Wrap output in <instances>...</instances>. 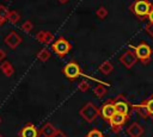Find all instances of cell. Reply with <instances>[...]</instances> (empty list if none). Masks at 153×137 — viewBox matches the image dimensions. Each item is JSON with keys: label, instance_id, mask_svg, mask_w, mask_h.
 Listing matches in <instances>:
<instances>
[{"label": "cell", "instance_id": "1", "mask_svg": "<svg viewBox=\"0 0 153 137\" xmlns=\"http://www.w3.org/2000/svg\"><path fill=\"white\" fill-rule=\"evenodd\" d=\"M129 10L141 20H143L145 18H148V13L152 10L151 6L148 5V2L146 0H135L130 6Z\"/></svg>", "mask_w": 153, "mask_h": 137}, {"label": "cell", "instance_id": "2", "mask_svg": "<svg viewBox=\"0 0 153 137\" xmlns=\"http://www.w3.org/2000/svg\"><path fill=\"white\" fill-rule=\"evenodd\" d=\"M79 114L87 123H93L96 120V118L99 116V108L93 102H87L80 108Z\"/></svg>", "mask_w": 153, "mask_h": 137}, {"label": "cell", "instance_id": "3", "mask_svg": "<svg viewBox=\"0 0 153 137\" xmlns=\"http://www.w3.org/2000/svg\"><path fill=\"white\" fill-rule=\"evenodd\" d=\"M134 52L137 60H140L142 62V64H148L151 62V55H152V49L151 46L146 43V42H141L139 43V45H136L134 48Z\"/></svg>", "mask_w": 153, "mask_h": 137}, {"label": "cell", "instance_id": "4", "mask_svg": "<svg viewBox=\"0 0 153 137\" xmlns=\"http://www.w3.org/2000/svg\"><path fill=\"white\" fill-rule=\"evenodd\" d=\"M112 102H114V106H115L117 113H121V114H123L126 117H129L130 116V108L131 107L129 106L128 100H127V98L124 95L120 94V95L115 96L112 99Z\"/></svg>", "mask_w": 153, "mask_h": 137}, {"label": "cell", "instance_id": "5", "mask_svg": "<svg viewBox=\"0 0 153 137\" xmlns=\"http://www.w3.org/2000/svg\"><path fill=\"white\" fill-rule=\"evenodd\" d=\"M51 50L59 56V57H63L66 54H68V51L71 50V44L69 42L63 38V37H60L57 38L53 44H51Z\"/></svg>", "mask_w": 153, "mask_h": 137}, {"label": "cell", "instance_id": "6", "mask_svg": "<svg viewBox=\"0 0 153 137\" xmlns=\"http://www.w3.org/2000/svg\"><path fill=\"white\" fill-rule=\"evenodd\" d=\"M62 73L65 74L66 77H68L71 80H74L81 74V69H80V67H79V64L76 62L71 61L62 68Z\"/></svg>", "mask_w": 153, "mask_h": 137}, {"label": "cell", "instance_id": "7", "mask_svg": "<svg viewBox=\"0 0 153 137\" xmlns=\"http://www.w3.org/2000/svg\"><path fill=\"white\" fill-rule=\"evenodd\" d=\"M127 118H128V117H126V116H123V114L116 112V113L114 114V117L109 120L111 131H112L114 133H118V132L122 130V127H123V125H124Z\"/></svg>", "mask_w": 153, "mask_h": 137}, {"label": "cell", "instance_id": "8", "mask_svg": "<svg viewBox=\"0 0 153 137\" xmlns=\"http://www.w3.org/2000/svg\"><path fill=\"white\" fill-rule=\"evenodd\" d=\"M115 113H116V108H115V106H114L112 100H108L106 102H104L103 106H102L100 110H99V114L102 116V118H104V119L108 120V122L114 117Z\"/></svg>", "mask_w": 153, "mask_h": 137}, {"label": "cell", "instance_id": "9", "mask_svg": "<svg viewBox=\"0 0 153 137\" xmlns=\"http://www.w3.org/2000/svg\"><path fill=\"white\" fill-rule=\"evenodd\" d=\"M136 61H137V58H136V56H135V52H133V51H130V50L124 51V52L121 55V57H120V62H121L126 68H128V69L133 68L134 64L136 63Z\"/></svg>", "mask_w": 153, "mask_h": 137}, {"label": "cell", "instance_id": "10", "mask_svg": "<svg viewBox=\"0 0 153 137\" xmlns=\"http://www.w3.org/2000/svg\"><path fill=\"white\" fill-rule=\"evenodd\" d=\"M18 135L19 137H38L39 130H37V127L32 123H27L19 130Z\"/></svg>", "mask_w": 153, "mask_h": 137}, {"label": "cell", "instance_id": "11", "mask_svg": "<svg viewBox=\"0 0 153 137\" xmlns=\"http://www.w3.org/2000/svg\"><path fill=\"white\" fill-rule=\"evenodd\" d=\"M4 41H5V43L7 44V46L11 48V49H16V48L22 43V38H20V36H19L16 31L8 32Z\"/></svg>", "mask_w": 153, "mask_h": 137}, {"label": "cell", "instance_id": "12", "mask_svg": "<svg viewBox=\"0 0 153 137\" xmlns=\"http://www.w3.org/2000/svg\"><path fill=\"white\" fill-rule=\"evenodd\" d=\"M127 135L129 137H141L143 135V127L139 123L134 122L127 127Z\"/></svg>", "mask_w": 153, "mask_h": 137}, {"label": "cell", "instance_id": "13", "mask_svg": "<svg viewBox=\"0 0 153 137\" xmlns=\"http://www.w3.org/2000/svg\"><path fill=\"white\" fill-rule=\"evenodd\" d=\"M36 39L42 44H51L54 43V35L49 31H39L36 35Z\"/></svg>", "mask_w": 153, "mask_h": 137}, {"label": "cell", "instance_id": "14", "mask_svg": "<svg viewBox=\"0 0 153 137\" xmlns=\"http://www.w3.org/2000/svg\"><path fill=\"white\" fill-rule=\"evenodd\" d=\"M56 131H57V129H56L51 123H45V124L41 127L39 133H41L42 136H44V137H54L55 133H56Z\"/></svg>", "mask_w": 153, "mask_h": 137}, {"label": "cell", "instance_id": "15", "mask_svg": "<svg viewBox=\"0 0 153 137\" xmlns=\"http://www.w3.org/2000/svg\"><path fill=\"white\" fill-rule=\"evenodd\" d=\"M0 70H1V73H2L5 76L10 77V76H12L13 73H14V67L12 66L11 62L5 61V62H2V63L0 64Z\"/></svg>", "mask_w": 153, "mask_h": 137}, {"label": "cell", "instance_id": "16", "mask_svg": "<svg viewBox=\"0 0 153 137\" xmlns=\"http://www.w3.org/2000/svg\"><path fill=\"white\" fill-rule=\"evenodd\" d=\"M131 108H133L139 116H141L142 118H147V117H149V116H148V112H147V108H146V105H145L143 101L140 102L139 105H133Z\"/></svg>", "mask_w": 153, "mask_h": 137}, {"label": "cell", "instance_id": "17", "mask_svg": "<svg viewBox=\"0 0 153 137\" xmlns=\"http://www.w3.org/2000/svg\"><path fill=\"white\" fill-rule=\"evenodd\" d=\"M114 70V66L110 61H104L100 66H99V71L104 75H109L111 71Z\"/></svg>", "mask_w": 153, "mask_h": 137}, {"label": "cell", "instance_id": "18", "mask_svg": "<svg viewBox=\"0 0 153 137\" xmlns=\"http://www.w3.org/2000/svg\"><path fill=\"white\" fill-rule=\"evenodd\" d=\"M50 51L48 50V49H41L39 51H38V54H37V58L41 61V62H45V61H48L49 58H50Z\"/></svg>", "mask_w": 153, "mask_h": 137}, {"label": "cell", "instance_id": "19", "mask_svg": "<svg viewBox=\"0 0 153 137\" xmlns=\"http://www.w3.org/2000/svg\"><path fill=\"white\" fill-rule=\"evenodd\" d=\"M145 105H146V108H147V112H148V116L153 119V94H151V96L146 100H143Z\"/></svg>", "mask_w": 153, "mask_h": 137}, {"label": "cell", "instance_id": "20", "mask_svg": "<svg viewBox=\"0 0 153 137\" xmlns=\"http://www.w3.org/2000/svg\"><path fill=\"white\" fill-rule=\"evenodd\" d=\"M93 92H94V94H96L97 98H103V96L106 94V88H105V86H103V85H97V86L93 88Z\"/></svg>", "mask_w": 153, "mask_h": 137}, {"label": "cell", "instance_id": "21", "mask_svg": "<svg viewBox=\"0 0 153 137\" xmlns=\"http://www.w3.org/2000/svg\"><path fill=\"white\" fill-rule=\"evenodd\" d=\"M19 19H20V15H19V13L17 11H10V14H8V18H7V20L10 23L16 24V23H18Z\"/></svg>", "mask_w": 153, "mask_h": 137}, {"label": "cell", "instance_id": "22", "mask_svg": "<svg viewBox=\"0 0 153 137\" xmlns=\"http://www.w3.org/2000/svg\"><path fill=\"white\" fill-rule=\"evenodd\" d=\"M8 14H10V10L6 6L0 5V19H2L5 21L8 18Z\"/></svg>", "mask_w": 153, "mask_h": 137}, {"label": "cell", "instance_id": "23", "mask_svg": "<svg viewBox=\"0 0 153 137\" xmlns=\"http://www.w3.org/2000/svg\"><path fill=\"white\" fill-rule=\"evenodd\" d=\"M96 15H97L99 19H104V18L108 15V10H106L104 6H100V7L96 11Z\"/></svg>", "mask_w": 153, "mask_h": 137}, {"label": "cell", "instance_id": "24", "mask_svg": "<svg viewBox=\"0 0 153 137\" xmlns=\"http://www.w3.org/2000/svg\"><path fill=\"white\" fill-rule=\"evenodd\" d=\"M86 137H104V135H103V132H102L100 130H98V129H92V130H90V131L87 132Z\"/></svg>", "mask_w": 153, "mask_h": 137}, {"label": "cell", "instance_id": "25", "mask_svg": "<svg viewBox=\"0 0 153 137\" xmlns=\"http://www.w3.org/2000/svg\"><path fill=\"white\" fill-rule=\"evenodd\" d=\"M32 29H33V24H32L30 20L24 21V24L22 25V30H23L24 32H30Z\"/></svg>", "mask_w": 153, "mask_h": 137}, {"label": "cell", "instance_id": "26", "mask_svg": "<svg viewBox=\"0 0 153 137\" xmlns=\"http://www.w3.org/2000/svg\"><path fill=\"white\" fill-rule=\"evenodd\" d=\"M78 88H79V91H81V92H87V91L90 89V85H88L86 81H81V82H79Z\"/></svg>", "mask_w": 153, "mask_h": 137}, {"label": "cell", "instance_id": "27", "mask_svg": "<svg viewBox=\"0 0 153 137\" xmlns=\"http://www.w3.org/2000/svg\"><path fill=\"white\" fill-rule=\"evenodd\" d=\"M145 31L148 33V36L153 37V23H148V24L145 26Z\"/></svg>", "mask_w": 153, "mask_h": 137}, {"label": "cell", "instance_id": "28", "mask_svg": "<svg viewBox=\"0 0 153 137\" xmlns=\"http://www.w3.org/2000/svg\"><path fill=\"white\" fill-rule=\"evenodd\" d=\"M54 137H67V135L65 133V132H62L61 130H57L56 131V133H55V136Z\"/></svg>", "mask_w": 153, "mask_h": 137}, {"label": "cell", "instance_id": "29", "mask_svg": "<svg viewBox=\"0 0 153 137\" xmlns=\"http://www.w3.org/2000/svg\"><path fill=\"white\" fill-rule=\"evenodd\" d=\"M5 57H6V51L4 49H0V61L5 60Z\"/></svg>", "mask_w": 153, "mask_h": 137}, {"label": "cell", "instance_id": "30", "mask_svg": "<svg viewBox=\"0 0 153 137\" xmlns=\"http://www.w3.org/2000/svg\"><path fill=\"white\" fill-rule=\"evenodd\" d=\"M148 20H149V23H153V8L148 13Z\"/></svg>", "mask_w": 153, "mask_h": 137}, {"label": "cell", "instance_id": "31", "mask_svg": "<svg viewBox=\"0 0 153 137\" xmlns=\"http://www.w3.org/2000/svg\"><path fill=\"white\" fill-rule=\"evenodd\" d=\"M148 2V5L151 6V8H153V0H146Z\"/></svg>", "mask_w": 153, "mask_h": 137}, {"label": "cell", "instance_id": "32", "mask_svg": "<svg viewBox=\"0 0 153 137\" xmlns=\"http://www.w3.org/2000/svg\"><path fill=\"white\" fill-rule=\"evenodd\" d=\"M2 23H4V20H2V19H0V26L2 25Z\"/></svg>", "mask_w": 153, "mask_h": 137}, {"label": "cell", "instance_id": "33", "mask_svg": "<svg viewBox=\"0 0 153 137\" xmlns=\"http://www.w3.org/2000/svg\"><path fill=\"white\" fill-rule=\"evenodd\" d=\"M0 137H4V136H2V135H1V133H0Z\"/></svg>", "mask_w": 153, "mask_h": 137}, {"label": "cell", "instance_id": "34", "mask_svg": "<svg viewBox=\"0 0 153 137\" xmlns=\"http://www.w3.org/2000/svg\"><path fill=\"white\" fill-rule=\"evenodd\" d=\"M0 123H1V118H0Z\"/></svg>", "mask_w": 153, "mask_h": 137}, {"label": "cell", "instance_id": "35", "mask_svg": "<svg viewBox=\"0 0 153 137\" xmlns=\"http://www.w3.org/2000/svg\"><path fill=\"white\" fill-rule=\"evenodd\" d=\"M6 1H10V0H6Z\"/></svg>", "mask_w": 153, "mask_h": 137}]
</instances>
